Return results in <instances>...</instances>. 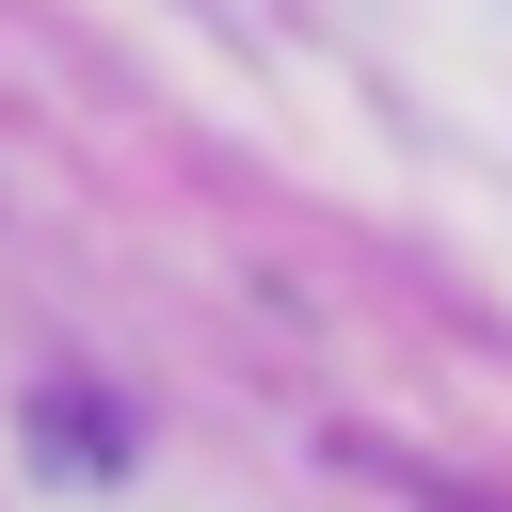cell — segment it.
<instances>
[{"label": "cell", "instance_id": "obj_1", "mask_svg": "<svg viewBox=\"0 0 512 512\" xmlns=\"http://www.w3.org/2000/svg\"><path fill=\"white\" fill-rule=\"evenodd\" d=\"M400 512H480V496H400Z\"/></svg>", "mask_w": 512, "mask_h": 512}]
</instances>
